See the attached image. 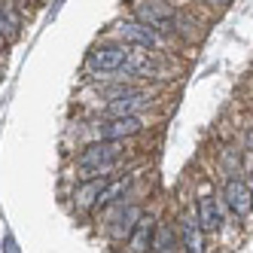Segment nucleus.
Masks as SVG:
<instances>
[{"label": "nucleus", "instance_id": "nucleus-1", "mask_svg": "<svg viewBox=\"0 0 253 253\" xmlns=\"http://www.w3.org/2000/svg\"><path fill=\"white\" fill-rule=\"evenodd\" d=\"M119 159H122V140H107V137H101L98 143H88V147L80 153V159H77L80 177L83 180L101 177V174L110 171Z\"/></svg>", "mask_w": 253, "mask_h": 253}, {"label": "nucleus", "instance_id": "nucleus-2", "mask_svg": "<svg viewBox=\"0 0 253 253\" xmlns=\"http://www.w3.org/2000/svg\"><path fill=\"white\" fill-rule=\"evenodd\" d=\"M134 19L140 25H147L150 31H174V9L162 0H137Z\"/></svg>", "mask_w": 253, "mask_h": 253}, {"label": "nucleus", "instance_id": "nucleus-3", "mask_svg": "<svg viewBox=\"0 0 253 253\" xmlns=\"http://www.w3.org/2000/svg\"><path fill=\"white\" fill-rule=\"evenodd\" d=\"M143 131V122L140 116H110L104 125H98V134L107 137V140H125V137H134Z\"/></svg>", "mask_w": 253, "mask_h": 253}, {"label": "nucleus", "instance_id": "nucleus-4", "mask_svg": "<svg viewBox=\"0 0 253 253\" xmlns=\"http://www.w3.org/2000/svg\"><path fill=\"white\" fill-rule=\"evenodd\" d=\"M150 104L147 95H140V92H119L110 98V104H107V116H134L137 110H143V107Z\"/></svg>", "mask_w": 253, "mask_h": 253}, {"label": "nucleus", "instance_id": "nucleus-5", "mask_svg": "<svg viewBox=\"0 0 253 253\" xmlns=\"http://www.w3.org/2000/svg\"><path fill=\"white\" fill-rule=\"evenodd\" d=\"M223 198H226V205L232 208L235 216L250 213V183H244V180H229L226 189H223Z\"/></svg>", "mask_w": 253, "mask_h": 253}, {"label": "nucleus", "instance_id": "nucleus-6", "mask_svg": "<svg viewBox=\"0 0 253 253\" xmlns=\"http://www.w3.org/2000/svg\"><path fill=\"white\" fill-rule=\"evenodd\" d=\"M125 52L122 46H104V49H95L92 55H88V67L92 70H119L122 61H125Z\"/></svg>", "mask_w": 253, "mask_h": 253}, {"label": "nucleus", "instance_id": "nucleus-7", "mask_svg": "<svg viewBox=\"0 0 253 253\" xmlns=\"http://www.w3.org/2000/svg\"><path fill=\"white\" fill-rule=\"evenodd\" d=\"M119 34H122V40L131 43V46H140V49H153L156 46V31H150L140 22H122Z\"/></svg>", "mask_w": 253, "mask_h": 253}, {"label": "nucleus", "instance_id": "nucleus-8", "mask_svg": "<svg viewBox=\"0 0 253 253\" xmlns=\"http://www.w3.org/2000/svg\"><path fill=\"white\" fill-rule=\"evenodd\" d=\"M195 223L202 226L205 232H216L223 226V211H220V205L213 202V198H198V208H195Z\"/></svg>", "mask_w": 253, "mask_h": 253}, {"label": "nucleus", "instance_id": "nucleus-9", "mask_svg": "<svg viewBox=\"0 0 253 253\" xmlns=\"http://www.w3.org/2000/svg\"><path fill=\"white\" fill-rule=\"evenodd\" d=\"M153 232H156L153 220L140 213L137 223H134V229L128 232V250H147V247L153 244Z\"/></svg>", "mask_w": 253, "mask_h": 253}, {"label": "nucleus", "instance_id": "nucleus-10", "mask_svg": "<svg viewBox=\"0 0 253 253\" xmlns=\"http://www.w3.org/2000/svg\"><path fill=\"white\" fill-rule=\"evenodd\" d=\"M122 67H128L134 77H153V74H156V64L150 61V52H143L140 46H137L134 52H125Z\"/></svg>", "mask_w": 253, "mask_h": 253}, {"label": "nucleus", "instance_id": "nucleus-11", "mask_svg": "<svg viewBox=\"0 0 253 253\" xmlns=\"http://www.w3.org/2000/svg\"><path fill=\"white\" fill-rule=\"evenodd\" d=\"M180 232H183L186 250H192V253L205 250V244H202V226L195 223V216H183V220H180Z\"/></svg>", "mask_w": 253, "mask_h": 253}, {"label": "nucleus", "instance_id": "nucleus-12", "mask_svg": "<svg viewBox=\"0 0 253 253\" xmlns=\"http://www.w3.org/2000/svg\"><path fill=\"white\" fill-rule=\"evenodd\" d=\"M107 183V174H101V177H88V183L77 192V208H88V205H95V198H98V192H101V186Z\"/></svg>", "mask_w": 253, "mask_h": 253}, {"label": "nucleus", "instance_id": "nucleus-13", "mask_svg": "<svg viewBox=\"0 0 253 253\" xmlns=\"http://www.w3.org/2000/svg\"><path fill=\"white\" fill-rule=\"evenodd\" d=\"M140 213H143L140 208H125V211H122V216H119V220H116V226L110 229L116 241H122V238H128V232L134 229V223H137V216H140Z\"/></svg>", "mask_w": 253, "mask_h": 253}, {"label": "nucleus", "instance_id": "nucleus-14", "mask_svg": "<svg viewBox=\"0 0 253 253\" xmlns=\"http://www.w3.org/2000/svg\"><path fill=\"white\" fill-rule=\"evenodd\" d=\"M177 244V235H174V226H162L159 232H153V250H174Z\"/></svg>", "mask_w": 253, "mask_h": 253}, {"label": "nucleus", "instance_id": "nucleus-15", "mask_svg": "<svg viewBox=\"0 0 253 253\" xmlns=\"http://www.w3.org/2000/svg\"><path fill=\"white\" fill-rule=\"evenodd\" d=\"M0 34H3V37H6V34H9V37H12V34H15V28L6 22V15H3V9H0Z\"/></svg>", "mask_w": 253, "mask_h": 253}, {"label": "nucleus", "instance_id": "nucleus-16", "mask_svg": "<svg viewBox=\"0 0 253 253\" xmlns=\"http://www.w3.org/2000/svg\"><path fill=\"white\" fill-rule=\"evenodd\" d=\"M3 52H6V37L0 34V55H3Z\"/></svg>", "mask_w": 253, "mask_h": 253}, {"label": "nucleus", "instance_id": "nucleus-17", "mask_svg": "<svg viewBox=\"0 0 253 253\" xmlns=\"http://www.w3.org/2000/svg\"><path fill=\"white\" fill-rule=\"evenodd\" d=\"M213 3H229V0H213Z\"/></svg>", "mask_w": 253, "mask_h": 253}, {"label": "nucleus", "instance_id": "nucleus-18", "mask_svg": "<svg viewBox=\"0 0 253 253\" xmlns=\"http://www.w3.org/2000/svg\"><path fill=\"white\" fill-rule=\"evenodd\" d=\"M211 3H213V0H211Z\"/></svg>", "mask_w": 253, "mask_h": 253}]
</instances>
